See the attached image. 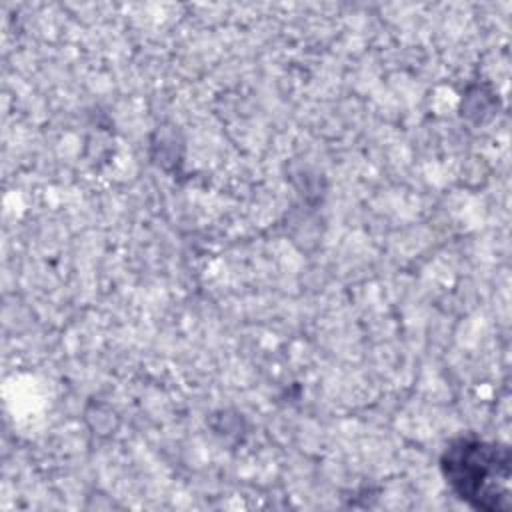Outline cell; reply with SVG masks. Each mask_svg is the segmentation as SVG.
<instances>
[{
    "mask_svg": "<svg viewBox=\"0 0 512 512\" xmlns=\"http://www.w3.org/2000/svg\"><path fill=\"white\" fill-rule=\"evenodd\" d=\"M450 490L474 510L508 512L512 508V456L500 442L472 434L450 440L440 456Z\"/></svg>",
    "mask_w": 512,
    "mask_h": 512,
    "instance_id": "6da1fadb",
    "label": "cell"
}]
</instances>
